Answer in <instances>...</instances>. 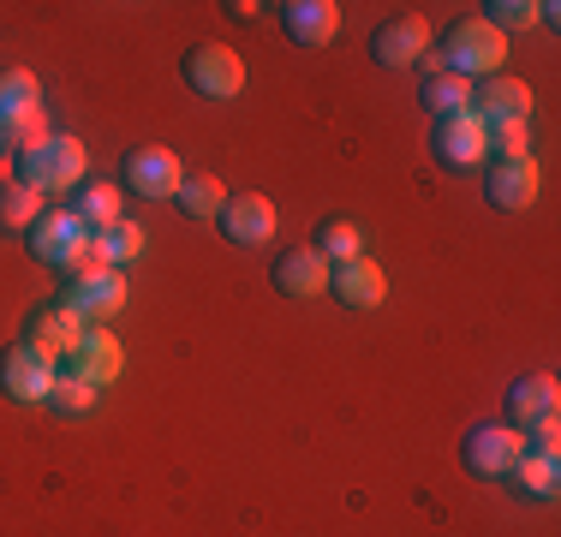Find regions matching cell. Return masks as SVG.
<instances>
[{
	"label": "cell",
	"mask_w": 561,
	"mask_h": 537,
	"mask_svg": "<svg viewBox=\"0 0 561 537\" xmlns=\"http://www.w3.org/2000/svg\"><path fill=\"white\" fill-rule=\"evenodd\" d=\"M270 281L287 293V299H323L329 293V263L317 258L311 245H293V251H275Z\"/></svg>",
	"instance_id": "17"
},
{
	"label": "cell",
	"mask_w": 561,
	"mask_h": 537,
	"mask_svg": "<svg viewBox=\"0 0 561 537\" xmlns=\"http://www.w3.org/2000/svg\"><path fill=\"white\" fill-rule=\"evenodd\" d=\"M102 400V388L78 382V376H55V388H48V412H60V419H90Z\"/></svg>",
	"instance_id": "28"
},
{
	"label": "cell",
	"mask_w": 561,
	"mask_h": 537,
	"mask_svg": "<svg viewBox=\"0 0 561 537\" xmlns=\"http://www.w3.org/2000/svg\"><path fill=\"white\" fill-rule=\"evenodd\" d=\"M60 365L43 353H31V346H12L7 358H0V395L12 400V407H48V388H55Z\"/></svg>",
	"instance_id": "8"
},
{
	"label": "cell",
	"mask_w": 561,
	"mask_h": 537,
	"mask_svg": "<svg viewBox=\"0 0 561 537\" xmlns=\"http://www.w3.org/2000/svg\"><path fill=\"white\" fill-rule=\"evenodd\" d=\"M119 365H126V358H119L114 334L108 329H84L72 341V353L60 358V376H78V382H90V388H108L119 376Z\"/></svg>",
	"instance_id": "13"
},
{
	"label": "cell",
	"mask_w": 561,
	"mask_h": 537,
	"mask_svg": "<svg viewBox=\"0 0 561 537\" xmlns=\"http://www.w3.org/2000/svg\"><path fill=\"white\" fill-rule=\"evenodd\" d=\"M329 293H335L346 311H377L389 299V275L370 258H346V263H329Z\"/></svg>",
	"instance_id": "15"
},
{
	"label": "cell",
	"mask_w": 561,
	"mask_h": 537,
	"mask_svg": "<svg viewBox=\"0 0 561 537\" xmlns=\"http://www.w3.org/2000/svg\"><path fill=\"white\" fill-rule=\"evenodd\" d=\"M431 54V24L419 12H394L370 31V60L377 66H419Z\"/></svg>",
	"instance_id": "11"
},
{
	"label": "cell",
	"mask_w": 561,
	"mask_h": 537,
	"mask_svg": "<svg viewBox=\"0 0 561 537\" xmlns=\"http://www.w3.org/2000/svg\"><path fill=\"white\" fill-rule=\"evenodd\" d=\"M221 204H227V185L216 180V173H185L180 192H173V209L192 215V221H216Z\"/></svg>",
	"instance_id": "24"
},
{
	"label": "cell",
	"mask_w": 561,
	"mask_h": 537,
	"mask_svg": "<svg viewBox=\"0 0 561 537\" xmlns=\"http://www.w3.org/2000/svg\"><path fill=\"white\" fill-rule=\"evenodd\" d=\"M311 251L323 263H346V258H365V233H358L346 215H323L317 221V239H311Z\"/></svg>",
	"instance_id": "25"
},
{
	"label": "cell",
	"mask_w": 561,
	"mask_h": 537,
	"mask_svg": "<svg viewBox=\"0 0 561 537\" xmlns=\"http://www.w3.org/2000/svg\"><path fill=\"white\" fill-rule=\"evenodd\" d=\"M48 204L31 192V185H19V180H0V233H24V227L36 221Z\"/></svg>",
	"instance_id": "27"
},
{
	"label": "cell",
	"mask_w": 561,
	"mask_h": 537,
	"mask_svg": "<svg viewBox=\"0 0 561 537\" xmlns=\"http://www.w3.org/2000/svg\"><path fill=\"white\" fill-rule=\"evenodd\" d=\"M84 144L72 138V132H48L43 144H31L24 156H12V180L31 185L36 197H55V192H78L84 185Z\"/></svg>",
	"instance_id": "1"
},
{
	"label": "cell",
	"mask_w": 561,
	"mask_h": 537,
	"mask_svg": "<svg viewBox=\"0 0 561 537\" xmlns=\"http://www.w3.org/2000/svg\"><path fill=\"white\" fill-rule=\"evenodd\" d=\"M24 251H31L36 263L72 275V268H90V227L78 221L72 204H48L31 227H24Z\"/></svg>",
	"instance_id": "3"
},
{
	"label": "cell",
	"mask_w": 561,
	"mask_h": 537,
	"mask_svg": "<svg viewBox=\"0 0 561 537\" xmlns=\"http://www.w3.org/2000/svg\"><path fill=\"white\" fill-rule=\"evenodd\" d=\"M43 114V84H36V72H24V66H0V132L19 126V119Z\"/></svg>",
	"instance_id": "22"
},
{
	"label": "cell",
	"mask_w": 561,
	"mask_h": 537,
	"mask_svg": "<svg viewBox=\"0 0 561 537\" xmlns=\"http://www.w3.org/2000/svg\"><path fill=\"white\" fill-rule=\"evenodd\" d=\"M180 180H185V168H180V156L162 150V144H138V150H126V161H119V192H131V197H173L180 192Z\"/></svg>",
	"instance_id": "6"
},
{
	"label": "cell",
	"mask_w": 561,
	"mask_h": 537,
	"mask_svg": "<svg viewBox=\"0 0 561 537\" xmlns=\"http://www.w3.org/2000/svg\"><path fill=\"white\" fill-rule=\"evenodd\" d=\"M84 334V322H78L66 305H36V311H24V329H19V346H31V353L43 358H60L72 353V341Z\"/></svg>",
	"instance_id": "14"
},
{
	"label": "cell",
	"mask_w": 561,
	"mask_h": 537,
	"mask_svg": "<svg viewBox=\"0 0 561 537\" xmlns=\"http://www.w3.org/2000/svg\"><path fill=\"white\" fill-rule=\"evenodd\" d=\"M119 197H126V192H119V185L114 180H90V185H78V221H84L90 227V233H102V227H114L119 221Z\"/></svg>",
	"instance_id": "26"
},
{
	"label": "cell",
	"mask_w": 561,
	"mask_h": 537,
	"mask_svg": "<svg viewBox=\"0 0 561 537\" xmlns=\"http://www.w3.org/2000/svg\"><path fill=\"white\" fill-rule=\"evenodd\" d=\"M144 251H150V239H144V227L126 221V215H119L114 227H102V233H90V268H126V263H138Z\"/></svg>",
	"instance_id": "20"
},
{
	"label": "cell",
	"mask_w": 561,
	"mask_h": 537,
	"mask_svg": "<svg viewBox=\"0 0 561 537\" xmlns=\"http://www.w3.org/2000/svg\"><path fill=\"white\" fill-rule=\"evenodd\" d=\"M472 119L478 126H514V119H531V90L519 84V78H484V84H472Z\"/></svg>",
	"instance_id": "16"
},
{
	"label": "cell",
	"mask_w": 561,
	"mask_h": 537,
	"mask_svg": "<svg viewBox=\"0 0 561 537\" xmlns=\"http://www.w3.org/2000/svg\"><path fill=\"white\" fill-rule=\"evenodd\" d=\"M556 400H561V388H556V376H550V370H538V376H519V382L507 388V424H514V430H526L531 419H543V412H556Z\"/></svg>",
	"instance_id": "21"
},
{
	"label": "cell",
	"mask_w": 561,
	"mask_h": 537,
	"mask_svg": "<svg viewBox=\"0 0 561 537\" xmlns=\"http://www.w3.org/2000/svg\"><path fill=\"white\" fill-rule=\"evenodd\" d=\"M519 483V495H531V502H550V495L561 490V454H538V448H526L514 460V472H507Z\"/></svg>",
	"instance_id": "23"
},
{
	"label": "cell",
	"mask_w": 561,
	"mask_h": 537,
	"mask_svg": "<svg viewBox=\"0 0 561 537\" xmlns=\"http://www.w3.org/2000/svg\"><path fill=\"white\" fill-rule=\"evenodd\" d=\"M280 31L299 48H323L329 36L341 31V7L335 0H287V7H280Z\"/></svg>",
	"instance_id": "18"
},
{
	"label": "cell",
	"mask_w": 561,
	"mask_h": 537,
	"mask_svg": "<svg viewBox=\"0 0 561 537\" xmlns=\"http://www.w3.org/2000/svg\"><path fill=\"white\" fill-rule=\"evenodd\" d=\"M478 19H484L490 31L507 36V31H531V24H538V7H531V0H490Z\"/></svg>",
	"instance_id": "29"
},
{
	"label": "cell",
	"mask_w": 561,
	"mask_h": 537,
	"mask_svg": "<svg viewBox=\"0 0 561 537\" xmlns=\"http://www.w3.org/2000/svg\"><path fill=\"white\" fill-rule=\"evenodd\" d=\"M484 197L496 209H507V215H519V209H531L538 204V161L531 156H490L484 161Z\"/></svg>",
	"instance_id": "10"
},
{
	"label": "cell",
	"mask_w": 561,
	"mask_h": 537,
	"mask_svg": "<svg viewBox=\"0 0 561 537\" xmlns=\"http://www.w3.org/2000/svg\"><path fill=\"white\" fill-rule=\"evenodd\" d=\"M216 227H221L227 245H270V239H275V204L263 192H239V197L227 192Z\"/></svg>",
	"instance_id": "12"
},
{
	"label": "cell",
	"mask_w": 561,
	"mask_h": 537,
	"mask_svg": "<svg viewBox=\"0 0 561 537\" xmlns=\"http://www.w3.org/2000/svg\"><path fill=\"white\" fill-rule=\"evenodd\" d=\"M84 329H108V317L126 305V275L119 268H72V275H60V299Z\"/></svg>",
	"instance_id": "4"
},
{
	"label": "cell",
	"mask_w": 561,
	"mask_h": 537,
	"mask_svg": "<svg viewBox=\"0 0 561 537\" xmlns=\"http://www.w3.org/2000/svg\"><path fill=\"white\" fill-rule=\"evenodd\" d=\"M436 54V66H443V72H454V78H466V84H484V78H496L502 72V60H507V36L502 31H490L484 19H454L448 31H443V43L431 48Z\"/></svg>",
	"instance_id": "2"
},
{
	"label": "cell",
	"mask_w": 561,
	"mask_h": 537,
	"mask_svg": "<svg viewBox=\"0 0 561 537\" xmlns=\"http://www.w3.org/2000/svg\"><path fill=\"white\" fill-rule=\"evenodd\" d=\"M180 78L209 102H233L239 90H245V60H239L227 43H192L185 60H180Z\"/></svg>",
	"instance_id": "5"
},
{
	"label": "cell",
	"mask_w": 561,
	"mask_h": 537,
	"mask_svg": "<svg viewBox=\"0 0 561 537\" xmlns=\"http://www.w3.org/2000/svg\"><path fill=\"white\" fill-rule=\"evenodd\" d=\"M431 156L443 161L448 173H472L490 161V138L472 114H454V119H431Z\"/></svg>",
	"instance_id": "7"
},
{
	"label": "cell",
	"mask_w": 561,
	"mask_h": 537,
	"mask_svg": "<svg viewBox=\"0 0 561 537\" xmlns=\"http://www.w3.org/2000/svg\"><path fill=\"white\" fill-rule=\"evenodd\" d=\"M490 156H531V119H514V126H484Z\"/></svg>",
	"instance_id": "30"
},
{
	"label": "cell",
	"mask_w": 561,
	"mask_h": 537,
	"mask_svg": "<svg viewBox=\"0 0 561 537\" xmlns=\"http://www.w3.org/2000/svg\"><path fill=\"white\" fill-rule=\"evenodd\" d=\"M519 454H526V436H519L514 424H478L472 436H466L460 460H466V472H478V478H507Z\"/></svg>",
	"instance_id": "9"
},
{
	"label": "cell",
	"mask_w": 561,
	"mask_h": 537,
	"mask_svg": "<svg viewBox=\"0 0 561 537\" xmlns=\"http://www.w3.org/2000/svg\"><path fill=\"white\" fill-rule=\"evenodd\" d=\"M424 90H419V102L431 107V119H454V114H472V84L466 78H454L436 66V54H424Z\"/></svg>",
	"instance_id": "19"
}]
</instances>
